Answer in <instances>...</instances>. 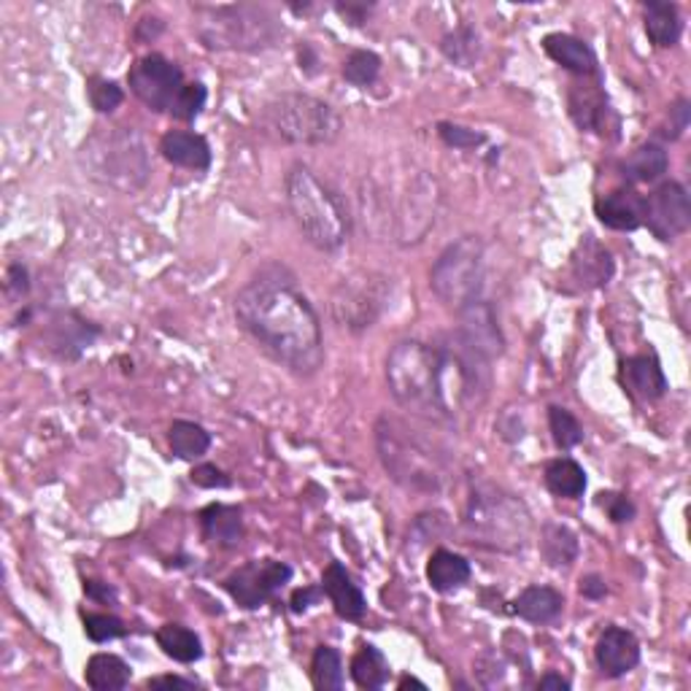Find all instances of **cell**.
Returning a JSON list of instances; mask_svg holds the SVG:
<instances>
[{
  "mask_svg": "<svg viewBox=\"0 0 691 691\" xmlns=\"http://www.w3.org/2000/svg\"><path fill=\"white\" fill-rule=\"evenodd\" d=\"M386 384L406 411L435 424H455L489 392V359L460 335L444 341H400L386 357Z\"/></svg>",
  "mask_w": 691,
  "mask_h": 691,
  "instance_id": "obj_1",
  "label": "cell"
},
{
  "mask_svg": "<svg viewBox=\"0 0 691 691\" xmlns=\"http://www.w3.org/2000/svg\"><path fill=\"white\" fill-rule=\"evenodd\" d=\"M235 322L273 362L311 375L324 362L322 324L284 265H265L235 295Z\"/></svg>",
  "mask_w": 691,
  "mask_h": 691,
  "instance_id": "obj_2",
  "label": "cell"
},
{
  "mask_svg": "<svg viewBox=\"0 0 691 691\" xmlns=\"http://www.w3.org/2000/svg\"><path fill=\"white\" fill-rule=\"evenodd\" d=\"M286 208L300 235L319 252H335L348 238V214L333 190L308 165H292L284 179Z\"/></svg>",
  "mask_w": 691,
  "mask_h": 691,
  "instance_id": "obj_3",
  "label": "cell"
},
{
  "mask_svg": "<svg viewBox=\"0 0 691 691\" xmlns=\"http://www.w3.org/2000/svg\"><path fill=\"white\" fill-rule=\"evenodd\" d=\"M464 529L481 546L497 551H522L533 535V516L513 491L478 481L464 506Z\"/></svg>",
  "mask_w": 691,
  "mask_h": 691,
  "instance_id": "obj_4",
  "label": "cell"
},
{
  "mask_svg": "<svg viewBox=\"0 0 691 691\" xmlns=\"http://www.w3.org/2000/svg\"><path fill=\"white\" fill-rule=\"evenodd\" d=\"M375 449L389 478L402 489L419 495H435L446 484V462L430 444H424L413 430L381 417L375 424Z\"/></svg>",
  "mask_w": 691,
  "mask_h": 691,
  "instance_id": "obj_5",
  "label": "cell"
},
{
  "mask_svg": "<svg viewBox=\"0 0 691 691\" xmlns=\"http://www.w3.org/2000/svg\"><path fill=\"white\" fill-rule=\"evenodd\" d=\"M197 36L208 49L219 52H263L284 36V27L265 5H208L197 9Z\"/></svg>",
  "mask_w": 691,
  "mask_h": 691,
  "instance_id": "obj_6",
  "label": "cell"
},
{
  "mask_svg": "<svg viewBox=\"0 0 691 691\" xmlns=\"http://www.w3.org/2000/svg\"><path fill=\"white\" fill-rule=\"evenodd\" d=\"M265 132L292 146H324L341 136V116L330 103L303 92H284L259 112Z\"/></svg>",
  "mask_w": 691,
  "mask_h": 691,
  "instance_id": "obj_7",
  "label": "cell"
},
{
  "mask_svg": "<svg viewBox=\"0 0 691 691\" xmlns=\"http://www.w3.org/2000/svg\"><path fill=\"white\" fill-rule=\"evenodd\" d=\"M81 159H85L87 174L106 187L132 192L146 184V149L141 136L127 127H116L114 132L90 138V143L81 149Z\"/></svg>",
  "mask_w": 691,
  "mask_h": 691,
  "instance_id": "obj_8",
  "label": "cell"
},
{
  "mask_svg": "<svg viewBox=\"0 0 691 691\" xmlns=\"http://www.w3.org/2000/svg\"><path fill=\"white\" fill-rule=\"evenodd\" d=\"M430 286L440 303L460 311L478 300L484 286V243L475 235H464L446 246L430 270Z\"/></svg>",
  "mask_w": 691,
  "mask_h": 691,
  "instance_id": "obj_9",
  "label": "cell"
},
{
  "mask_svg": "<svg viewBox=\"0 0 691 691\" xmlns=\"http://www.w3.org/2000/svg\"><path fill=\"white\" fill-rule=\"evenodd\" d=\"M127 85L130 92L149 108V112H168L174 108L176 98L184 90V74L176 63H170L163 54L152 52L146 57L136 60L127 71Z\"/></svg>",
  "mask_w": 691,
  "mask_h": 691,
  "instance_id": "obj_10",
  "label": "cell"
},
{
  "mask_svg": "<svg viewBox=\"0 0 691 691\" xmlns=\"http://www.w3.org/2000/svg\"><path fill=\"white\" fill-rule=\"evenodd\" d=\"M386 292L389 290H386L384 276L370 273L364 279L344 281L333 295V313L341 328L354 330V333L373 328L386 306Z\"/></svg>",
  "mask_w": 691,
  "mask_h": 691,
  "instance_id": "obj_11",
  "label": "cell"
},
{
  "mask_svg": "<svg viewBox=\"0 0 691 691\" xmlns=\"http://www.w3.org/2000/svg\"><path fill=\"white\" fill-rule=\"evenodd\" d=\"M292 578V567L286 562L279 560H254L246 562L243 567H238L235 573H230L225 578V589L232 600L241 607H254L265 605L276 591L284 584H290Z\"/></svg>",
  "mask_w": 691,
  "mask_h": 691,
  "instance_id": "obj_12",
  "label": "cell"
},
{
  "mask_svg": "<svg viewBox=\"0 0 691 691\" xmlns=\"http://www.w3.org/2000/svg\"><path fill=\"white\" fill-rule=\"evenodd\" d=\"M643 222L660 241H673L683 235L691 225V206L683 184L665 181L660 190L643 197Z\"/></svg>",
  "mask_w": 691,
  "mask_h": 691,
  "instance_id": "obj_13",
  "label": "cell"
},
{
  "mask_svg": "<svg viewBox=\"0 0 691 691\" xmlns=\"http://www.w3.org/2000/svg\"><path fill=\"white\" fill-rule=\"evenodd\" d=\"M460 338L473 348L475 354H481L484 359H495L506 351V338H502V330L497 324L495 308L486 300H473L468 306H462L460 311Z\"/></svg>",
  "mask_w": 691,
  "mask_h": 691,
  "instance_id": "obj_14",
  "label": "cell"
},
{
  "mask_svg": "<svg viewBox=\"0 0 691 691\" xmlns=\"http://www.w3.org/2000/svg\"><path fill=\"white\" fill-rule=\"evenodd\" d=\"M594 660L605 678H622L632 673L640 662V643L635 632L624 627H607L597 638Z\"/></svg>",
  "mask_w": 691,
  "mask_h": 691,
  "instance_id": "obj_15",
  "label": "cell"
},
{
  "mask_svg": "<svg viewBox=\"0 0 691 691\" xmlns=\"http://www.w3.org/2000/svg\"><path fill=\"white\" fill-rule=\"evenodd\" d=\"M98 335H101V328H95L92 322L81 319L79 313L65 311L57 313V317L49 322L47 344L60 359L74 362V359H79L81 354H85V348L92 346V341H95Z\"/></svg>",
  "mask_w": 691,
  "mask_h": 691,
  "instance_id": "obj_16",
  "label": "cell"
},
{
  "mask_svg": "<svg viewBox=\"0 0 691 691\" xmlns=\"http://www.w3.org/2000/svg\"><path fill=\"white\" fill-rule=\"evenodd\" d=\"M567 106H571L573 121L586 132H600L605 136L607 127L613 125V130L618 127L616 116H613L611 106H607L605 92L600 90V81L591 87L573 85L571 95H567Z\"/></svg>",
  "mask_w": 691,
  "mask_h": 691,
  "instance_id": "obj_17",
  "label": "cell"
},
{
  "mask_svg": "<svg viewBox=\"0 0 691 691\" xmlns=\"http://www.w3.org/2000/svg\"><path fill=\"white\" fill-rule=\"evenodd\" d=\"M613 279V257L597 238L586 235L571 257V281L578 290H597Z\"/></svg>",
  "mask_w": 691,
  "mask_h": 691,
  "instance_id": "obj_18",
  "label": "cell"
},
{
  "mask_svg": "<svg viewBox=\"0 0 691 691\" xmlns=\"http://www.w3.org/2000/svg\"><path fill=\"white\" fill-rule=\"evenodd\" d=\"M322 591L333 602L335 613L341 618H346V622H359L364 616V611H368V600H364L362 589L354 584L351 573L341 562H330L328 565V571L322 576Z\"/></svg>",
  "mask_w": 691,
  "mask_h": 691,
  "instance_id": "obj_19",
  "label": "cell"
},
{
  "mask_svg": "<svg viewBox=\"0 0 691 691\" xmlns=\"http://www.w3.org/2000/svg\"><path fill=\"white\" fill-rule=\"evenodd\" d=\"M159 152L170 165L190 170H208L212 165V146L201 132L168 130L159 138Z\"/></svg>",
  "mask_w": 691,
  "mask_h": 691,
  "instance_id": "obj_20",
  "label": "cell"
},
{
  "mask_svg": "<svg viewBox=\"0 0 691 691\" xmlns=\"http://www.w3.org/2000/svg\"><path fill=\"white\" fill-rule=\"evenodd\" d=\"M594 214L611 230H638L643 225V197L632 190H616L597 197Z\"/></svg>",
  "mask_w": 691,
  "mask_h": 691,
  "instance_id": "obj_21",
  "label": "cell"
},
{
  "mask_svg": "<svg viewBox=\"0 0 691 691\" xmlns=\"http://www.w3.org/2000/svg\"><path fill=\"white\" fill-rule=\"evenodd\" d=\"M543 49L556 65L576 76H597V57L591 47L571 33H551L543 38Z\"/></svg>",
  "mask_w": 691,
  "mask_h": 691,
  "instance_id": "obj_22",
  "label": "cell"
},
{
  "mask_svg": "<svg viewBox=\"0 0 691 691\" xmlns=\"http://www.w3.org/2000/svg\"><path fill=\"white\" fill-rule=\"evenodd\" d=\"M624 384L640 400H660L667 392V379L660 368V359L649 357V354H638L629 357L622 368Z\"/></svg>",
  "mask_w": 691,
  "mask_h": 691,
  "instance_id": "obj_23",
  "label": "cell"
},
{
  "mask_svg": "<svg viewBox=\"0 0 691 691\" xmlns=\"http://www.w3.org/2000/svg\"><path fill=\"white\" fill-rule=\"evenodd\" d=\"M201 529H203V538H206L208 543H217L222 546V549H232V546L241 543L243 538L241 508L222 506V502H214V506L203 508Z\"/></svg>",
  "mask_w": 691,
  "mask_h": 691,
  "instance_id": "obj_24",
  "label": "cell"
},
{
  "mask_svg": "<svg viewBox=\"0 0 691 691\" xmlns=\"http://www.w3.org/2000/svg\"><path fill=\"white\" fill-rule=\"evenodd\" d=\"M562 607H565V597L556 589H551V586H529L513 602V613L533 624L554 622L562 613Z\"/></svg>",
  "mask_w": 691,
  "mask_h": 691,
  "instance_id": "obj_25",
  "label": "cell"
},
{
  "mask_svg": "<svg viewBox=\"0 0 691 691\" xmlns=\"http://www.w3.org/2000/svg\"><path fill=\"white\" fill-rule=\"evenodd\" d=\"M645 14V33H649L651 43L660 49L676 47L681 38V14L678 5L670 0H649L643 5Z\"/></svg>",
  "mask_w": 691,
  "mask_h": 691,
  "instance_id": "obj_26",
  "label": "cell"
},
{
  "mask_svg": "<svg viewBox=\"0 0 691 691\" xmlns=\"http://www.w3.org/2000/svg\"><path fill=\"white\" fill-rule=\"evenodd\" d=\"M667 168H670V157H667L665 146H660V143H643L622 165L624 176L632 184H651V181L662 179Z\"/></svg>",
  "mask_w": 691,
  "mask_h": 691,
  "instance_id": "obj_27",
  "label": "cell"
},
{
  "mask_svg": "<svg viewBox=\"0 0 691 691\" xmlns=\"http://www.w3.org/2000/svg\"><path fill=\"white\" fill-rule=\"evenodd\" d=\"M427 580L440 594L457 591L470 580V562L455 551L438 549L427 562Z\"/></svg>",
  "mask_w": 691,
  "mask_h": 691,
  "instance_id": "obj_28",
  "label": "cell"
},
{
  "mask_svg": "<svg viewBox=\"0 0 691 691\" xmlns=\"http://www.w3.org/2000/svg\"><path fill=\"white\" fill-rule=\"evenodd\" d=\"M130 667L125 660L114 654H95L87 662V687L95 691H119L130 683Z\"/></svg>",
  "mask_w": 691,
  "mask_h": 691,
  "instance_id": "obj_29",
  "label": "cell"
},
{
  "mask_svg": "<svg viewBox=\"0 0 691 691\" xmlns=\"http://www.w3.org/2000/svg\"><path fill=\"white\" fill-rule=\"evenodd\" d=\"M540 554L551 567H571L578 560V538L565 524H546L540 535Z\"/></svg>",
  "mask_w": 691,
  "mask_h": 691,
  "instance_id": "obj_30",
  "label": "cell"
},
{
  "mask_svg": "<svg viewBox=\"0 0 691 691\" xmlns=\"http://www.w3.org/2000/svg\"><path fill=\"white\" fill-rule=\"evenodd\" d=\"M543 478L549 491H554L556 497H565V500H578L586 491L584 468L576 460H567V457H560V460H551L546 464Z\"/></svg>",
  "mask_w": 691,
  "mask_h": 691,
  "instance_id": "obj_31",
  "label": "cell"
},
{
  "mask_svg": "<svg viewBox=\"0 0 691 691\" xmlns=\"http://www.w3.org/2000/svg\"><path fill=\"white\" fill-rule=\"evenodd\" d=\"M157 645L170 656V660L181 662V665H192L203 656V643L192 629L181 627V624H165L157 629Z\"/></svg>",
  "mask_w": 691,
  "mask_h": 691,
  "instance_id": "obj_32",
  "label": "cell"
},
{
  "mask_svg": "<svg viewBox=\"0 0 691 691\" xmlns=\"http://www.w3.org/2000/svg\"><path fill=\"white\" fill-rule=\"evenodd\" d=\"M351 678L359 689H381L389 681V662L375 645H362L351 660Z\"/></svg>",
  "mask_w": 691,
  "mask_h": 691,
  "instance_id": "obj_33",
  "label": "cell"
},
{
  "mask_svg": "<svg viewBox=\"0 0 691 691\" xmlns=\"http://www.w3.org/2000/svg\"><path fill=\"white\" fill-rule=\"evenodd\" d=\"M168 444H170V451H174L179 460H201L203 455L208 451V446H212V435L206 433V430L201 427V424L195 422H174L168 430Z\"/></svg>",
  "mask_w": 691,
  "mask_h": 691,
  "instance_id": "obj_34",
  "label": "cell"
},
{
  "mask_svg": "<svg viewBox=\"0 0 691 691\" xmlns=\"http://www.w3.org/2000/svg\"><path fill=\"white\" fill-rule=\"evenodd\" d=\"M440 52L446 54V60L460 68H473L481 57V38L478 33L470 25L455 27L451 33H446L444 41H440Z\"/></svg>",
  "mask_w": 691,
  "mask_h": 691,
  "instance_id": "obj_35",
  "label": "cell"
},
{
  "mask_svg": "<svg viewBox=\"0 0 691 691\" xmlns=\"http://www.w3.org/2000/svg\"><path fill=\"white\" fill-rule=\"evenodd\" d=\"M311 681L313 687L330 691V689H344V662H341V654L330 645H319L313 651L311 660Z\"/></svg>",
  "mask_w": 691,
  "mask_h": 691,
  "instance_id": "obj_36",
  "label": "cell"
},
{
  "mask_svg": "<svg viewBox=\"0 0 691 691\" xmlns=\"http://www.w3.org/2000/svg\"><path fill=\"white\" fill-rule=\"evenodd\" d=\"M549 430L554 444L560 446L562 451H571L584 440V427L578 424V419L573 417L567 408L551 406L549 408Z\"/></svg>",
  "mask_w": 691,
  "mask_h": 691,
  "instance_id": "obj_37",
  "label": "cell"
},
{
  "mask_svg": "<svg viewBox=\"0 0 691 691\" xmlns=\"http://www.w3.org/2000/svg\"><path fill=\"white\" fill-rule=\"evenodd\" d=\"M381 74V57L368 49H357L346 57L344 79L354 87H370Z\"/></svg>",
  "mask_w": 691,
  "mask_h": 691,
  "instance_id": "obj_38",
  "label": "cell"
},
{
  "mask_svg": "<svg viewBox=\"0 0 691 691\" xmlns=\"http://www.w3.org/2000/svg\"><path fill=\"white\" fill-rule=\"evenodd\" d=\"M87 92H90V103L98 114H114L121 106V101H125V92H121V87L116 81L98 79V76L90 79Z\"/></svg>",
  "mask_w": 691,
  "mask_h": 691,
  "instance_id": "obj_39",
  "label": "cell"
},
{
  "mask_svg": "<svg viewBox=\"0 0 691 691\" xmlns=\"http://www.w3.org/2000/svg\"><path fill=\"white\" fill-rule=\"evenodd\" d=\"M206 101H208V92L201 81H195V85H184V90H181V95L176 98L170 114L181 121H192L201 116L203 108H206Z\"/></svg>",
  "mask_w": 691,
  "mask_h": 691,
  "instance_id": "obj_40",
  "label": "cell"
},
{
  "mask_svg": "<svg viewBox=\"0 0 691 691\" xmlns=\"http://www.w3.org/2000/svg\"><path fill=\"white\" fill-rule=\"evenodd\" d=\"M85 632L95 643H108V640L125 635V624L116 616H108V613H90V616H85Z\"/></svg>",
  "mask_w": 691,
  "mask_h": 691,
  "instance_id": "obj_41",
  "label": "cell"
},
{
  "mask_svg": "<svg viewBox=\"0 0 691 691\" xmlns=\"http://www.w3.org/2000/svg\"><path fill=\"white\" fill-rule=\"evenodd\" d=\"M438 136L444 138L446 146H455V149H475L486 141L484 132H475L462 125H451V121H440Z\"/></svg>",
  "mask_w": 691,
  "mask_h": 691,
  "instance_id": "obj_42",
  "label": "cell"
},
{
  "mask_svg": "<svg viewBox=\"0 0 691 691\" xmlns=\"http://www.w3.org/2000/svg\"><path fill=\"white\" fill-rule=\"evenodd\" d=\"M600 506L605 508V513L611 516V522H616V524H627L635 519V506L627 495L605 491V495H600Z\"/></svg>",
  "mask_w": 691,
  "mask_h": 691,
  "instance_id": "obj_43",
  "label": "cell"
},
{
  "mask_svg": "<svg viewBox=\"0 0 691 691\" xmlns=\"http://www.w3.org/2000/svg\"><path fill=\"white\" fill-rule=\"evenodd\" d=\"M192 484L201 486V489H228L232 484L230 475L222 473L217 464H201V468L192 470Z\"/></svg>",
  "mask_w": 691,
  "mask_h": 691,
  "instance_id": "obj_44",
  "label": "cell"
},
{
  "mask_svg": "<svg viewBox=\"0 0 691 691\" xmlns=\"http://www.w3.org/2000/svg\"><path fill=\"white\" fill-rule=\"evenodd\" d=\"M322 594H324L322 586H319V589H313V586H306V589H297L295 594H292V600H290L292 613H306L308 607L319 605Z\"/></svg>",
  "mask_w": 691,
  "mask_h": 691,
  "instance_id": "obj_45",
  "label": "cell"
},
{
  "mask_svg": "<svg viewBox=\"0 0 691 691\" xmlns=\"http://www.w3.org/2000/svg\"><path fill=\"white\" fill-rule=\"evenodd\" d=\"M689 127V101H678L676 106L670 108V130L665 132L670 141L681 138V132Z\"/></svg>",
  "mask_w": 691,
  "mask_h": 691,
  "instance_id": "obj_46",
  "label": "cell"
},
{
  "mask_svg": "<svg viewBox=\"0 0 691 691\" xmlns=\"http://www.w3.org/2000/svg\"><path fill=\"white\" fill-rule=\"evenodd\" d=\"M9 292L14 297H25L30 292V276H27L25 265L14 263L9 268Z\"/></svg>",
  "mask_w": 691,
  "mask_h": 691,
  "instance_id": "obj_47",
  "label": "cell"
},
{
  "mask_svg": "<svg viewBox=\"0 0 691 691\" xmlns=\"http://www.w3.org/2000/svg\"><path fill=\"white\" fill-rule=\"evenodd\" d=\"M370 9H373L370 3H338L335 5V11H338V14L344 16L346 22H351V25H362V22L368 20Z\"/></svg>",
  "mask_w": 691,
  "mask_h": 691,
  "instance_id": "obj_48",
  "label": "cell"
},
{
  "mask_svg": "<svg viewBox=\"0 0 691 691\" xmlns=\"http://www.w3.org/2000/svg\"><path fill=\"white\" fill-rule=\"evenodd\" d=\"M580 594H584L586 600H602V597L607 594L605 580L594 576V573H591V576H584L580 578Z\"/></svg>",
  "mask_w": 691,
  "mask_h": 691,
  "instance_id": "obj_49",
  "label": "cell"
},
{
  "mask_svg": "<svg viewBox=\"0 0 691 691\" xmlns=\"http://www.w3.org/2000/svg\"><path fill=\"white\" fill-rule=\"evenodd\" d=\"M85 594L92 597L98 602H116V589L101 580H85Z\"/></svg>",
  "mask_w": 691,
  "mask_h": 691,
  "instance_id": "obj_50",
  "label": "cell"
},
{
  "mask_svg": "<svg viewBox=\"0 0 691 691\" xmlns=\"http://www.w3.org/2000/svg\"><path fill=\"white\" fill-rule=\"evenodd\" d=\"M146 689H197V683L187 681V678H179V676H159V678H149Z\"/></svg>",
  "mask_w": 691,
  "mask_h": 691,
  "instance_id": "obj_51",
  "label": "cell"
},
{
  "mask_svg": "<svg viewBox=\"0 0 691 691\" xmlns=\"http://www.w3.org/2000/svg\"><path fill=\"white\" fill-rule=\"evenodd\" d=\"M297 60H300V71H306V74H317V65H319V57H317V52H313L311 47H308V43H303L300 49H297Z\"/></svg>",
  "mask_w": 691,
  "mask_h": 691,
  "instance_id": "obj_52",
  "label": "cell"
},
{
  "mask_svg": "<svg viewBox=\"0 0 691 691\" xmlns=\"http://www.w3.org/2000/svg\"><path fill=\"white\" fill-rule=\"evenodd\" d=\"M538 689H543V691H549V689L567 691V689H571V681H567V678H562V676H556V673H549V676L540 678Z\"/></svg>",
  "mask_w": 691,
  "mask_h": 691,
  "instance_id": "obj_53",
  "label": "cell"
},
{
  "mask_svg": "<svg viewBox=\"0 0 691 691\" xmlns=\"http://www.w3.org/2000/svg\"><path fill=\"white\" fill-rule=\"evenodd\" d=\"M408 687H417V689H424V683H422V681H417V678H411V676H406V678H400V683H397V689H408Z\"/></svg>",
  "mask_w": 691,
  "mask_h": 691,
  "instance_id": "obj_54",
  "label": "cell"
}]
</instances>
